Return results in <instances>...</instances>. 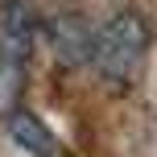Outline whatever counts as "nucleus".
Masks as SVG:
<instances>
[{
	"label": "nucleus",
	"instance_id": "1",
	"mask_svg": "<svg viewBox=\"0 0 157 157\" xmlns=\"http://www.w3.org/2000/svg\"><path fill=\"white\" fill-rule=\"evenodd\" d=\"M149 50V25L136 13H116L91 41V62L108 83H128L136 78Z\"/></svg>",
	"mask_w": 157,
	"mask_h": 157
},
{
	"label": "nucleus",
	"instance_id": "2",
	"mask_svg": "<svg viewBox=\"0 0 157 157\" xmlns=\"http://www.w3.org/2000/svg\"><path fill=\"white\" fill-rule=\"evenodd\" d=\"M29 41H33V13H29V4L25 0H8L4 17H0V50L13 54L17 62H25Z\"/></svg>",
	"mask_w": 157,
	"mask_h": 157
},
{
	"label": "nucleus",
	"instance_id": "3",
	"mask_svg": "<svg viewBox=\"0 0 157 157\" xmlns=\"http://www.w3.org/2000/svg\"><path fill=\"white\" fill-rule=\"evenodd\" d=\"M8 136H13L21 149H29L33 157H54V149H58L54 132H50L33 112H25V108H17L13 116H8Z\"/></svg>",
	"mask_w": 157,
	"mask_h": 157
}]
</instances>
